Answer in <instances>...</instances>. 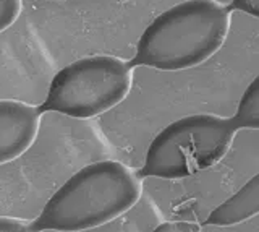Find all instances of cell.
<instances>
[{
	"mask_svg": "<svg viewBox=\"0 0 259 232\" xmlns=\"http://www.w3.org/2000/svg\"><path fill=\"white\" fill-rule=\"evenodd\" d=\"M141 197L136 175L118 161H97L76 171L47 200L29 230H93L128 213Z\"/></svg>",
	"mask_w": 259,
	"mask_h": 232,
	"instance_id": "cell-1",
	"label": "cell"
},
{
	"mask_svg": "<svg viewBox=\"0 0 259 232\" xmlns=\"http://www.w3.org/2000/svg\"><path fill=\"white\" fill-rule=\"evenodd\" d=\"M230 17L215 0H185L143 31L130 65L175 71L198 67L221 49Z\"/></svg>",
	"mask_w": 259,
	"mask_h": 232,
	"instance_id": "cell-2",
	"label": "cell"
},
{
	"mask_svg": "<svg viewBox=\"0 0 259 232\" xmlns=\"http://www.w3.org/2000/svg\"><path fill=\"white\" fill-rule=\"evenodd\" d=\"M238 125L214 114H191L162 129L146 151V177L183 179L212 167L229 151Z\"/></svg>",
	"mask_w": 259,
	"mask_h": 232,
	"instance_id": "cell-3",
	"label": "cell"
},
{
	"mask_svg": "<svg viewBox=\"0 0 259 232\" xmlns=\"http://www.w3.org/2000/svg\"><path fill=\"white\" fill-rule=\"evenodd\" d=\"M130 88V63L112 55H89L57 71L39 110L93 119L118 106Z\"/></svg>",
	"mask_w": 259,
	"mask_h": 232,
	"instance_id": "cell-4",
	"label": "cell"
},
{
	"mask_svg": "<svg viewBox=\"0 0 259 232\" xmlns=\"http://www.w3.org/2000/svg\"><path fill=\"white\" fill-rule=\"evenodd\" d=\"M40 110L26 102L0 99V166L23 156L39 132Z\"/></svg>",
	"mask_w": 259,
	"mask_h": 232,
	"instance_id": "cell-5",
	"label": "cell"
},
{
	"mask_svg": "<svg viewBox=\"0 0 259 232\" xmlns=\"http://www.w3.org/2000/svg\"><path fill=\"white\" fill-rule=\"evenodd\" d=\"M259 214V174L253 175L245 185L219 205L207 216V226H235Z\"/></svg>",
	"mask_w": 259,
	"mask_h": 232,
	"instance_id": "cell-6",
	"label": "cell"
},
{
	"mask_svg": "<svg viewBox=\"0 0 259 232\" xmlns=\"http://www.w3.org/2000/svg\"><path fill=\"white\" fill-rule=\"evenodd\" d=\"M238 129L259 130V73L243 91L235 117H232Z\"/></svg>",
	"mask_w": 259,
	"mask_h": 232,
	"instance_id": "cell-7",
	"label": "cell"
},
{
	"mask_svg": "<svg viewBox=\"0 0 259 232\" xmlns=\"http://www.w3.org/2000/svg\"><path fill=\"white\" fill-rule=\"evenodd\" d=\"M21 13V0H0V33L10 28Z\"/></svg>",
	"mask_w": 259,
	"mask_h": 232,
	"instance_id": "cell-8",
	"label": "cell"
},
{
	"mask_svg": "<svg viewBox=\"0 0 259 232\" xmlns=\"http://www.w3.org/2000/svg\"><path fill=\"white\" fill-rule=\"evenodd\" d=\"M29 230V222L8 216H0V232H21Z\"/></svg>",
	"mask_w": 259,
	"mask_h": 232,
	"instance_id": "cell-9",
	"label": "cell"
},
{
	"mask_svg": "<svg viewBox=\"0 0 259 232\" xmlns=\"http://www.w3.org/2000/svg\"><path fill=\"white\" fill-rule=\"evenodd\" d=\"M233 7L251 17L259 18V0H233Z\"/></svg>",
	"mask_w": 259,
	"mask_h": 232,
	"instance_id": "cell-10",
	"label": "cell"
},
{
	"mask_svg": "<svg viewBox=\"0 0 259 232\" xmlns=\"http://www.w3.org/2000/svg\"><path fill=\"white\" fill-rule=\"evenodd\" d=\"M196 229L194 226H188V224H182V226H175V224H162L157 226V230H193Z\"/></svg>",
	"mask_w": 259,
	"mask_h": 232,
	"instance_id": "cell-11",
	"label": "cell"
}]
</instances>
